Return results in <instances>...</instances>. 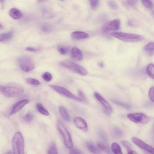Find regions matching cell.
Listing matches in <instances>:
<instances>
[{
    "instance_id": "6da1fadb",
    "label": "cell",
    "mask_w": 154,
    "mask_h": 154,
    "mask_svg": "<svg viewBox=\"0 0 154 154\" xmlns=\"http://www.w3.org/2000/svg\"><path fill=\"white\" fill-rule=\"evenodd\" d=\"M24 91V87L17 83L0 84V93L7 97H16L22 94Z\"/></svg>"
},
{
    "instance_id": "7a4b0ae2",
    "label": "cell",
    "mask_w": 154,
    "mask_h": 154,
    "mask_svg": "<svg viewBox=\"0 0 154 154\" xmlns=\"http://www.w3.org/2000/svg\"><path fill=\"white\" fill-rule=\"evenodd\" d=\"M12 146L13 154H25L24 140L20 132L17 131L14 134Z\"/></svg>"
},
{
    "instance_id": "3957f363",
    "label": "cell",
    "mask_w": 154,
    "mask_h": 154,
    "mask_svg": "<svg viewBox=\"0 0 154 154\" xmlns=\"http://www.w3.org/2000/svg\"><path fill=\"white\" fill-rule=\"evenodd\" d=\"M111 35L121 41L128 42H138L144 39V37L140 35L123 32H113Z\"/></svg>"
},
{
    "instance_id": "277c9868",
    "label": "cell",
    "mask_w": 154,
    "mask_h": 154,
    "mask_svg": "<svg viewBox=\"0 0 154 154\" xmlns=\"http://www.w3.org/2000/svg\"><path fill=\"white\" fill-rule=\"evenodd\" d=\"M57 127L63 137L66 147L69 149L72 148L73 144L71 135L63 124L60 120L57 121Z\"/></svg>"
},
{
    "instance_id": "5b68a950",
    "label": "cell",
    "mask_w": 154,
    "mask_h": 154,
    "mask_svg": "<svg viewBox=\"0 0 154 154\" xmlns=\"http://www.w3.org/2000/svg\"><path fill=\"white\" fill-rule=\"evenodd\" d=\"M18 63L21 69L25 72H30L34 68V61L32 58L28 55L20 56L18 58Z\"/></svg>"
},
{
    "instance_id": "8992f818",
    "label": "cell",
    "mask_w": 154,
    "mask_h": 154,
    "mask_svg": "<svg viewBox=\"0 0 154 154\" xmlns=\"http://www.w3.org/2000/svg\"><path fill=\"white\" fill-rule=\"evenodd\" d=\"M61 65L82 75L88 74L87 70L82 66L69 60H64L60 63Z\"/></svg>"
},
{
    "instance_id": "52a82bcc",
    "label": "cell",
    "mask_w": 154,
    "mask_h": 154,
    "mask_svg": "<svg viewBox=\"0 0 154 154\" xmlns=\"http://www.w3.org/2000/svg\"><path fill=\"white\" fill-rule=\"evenodd\" d=\"M127 117L131 121L136 123L146 124L149 121V117L141 112L130 113L127 115Z\"/></svg>"
},
{
    "instance_id": "ba28073f",
    "label": "cell",
    "mask_w": 154,
    "mask_h": 154,
    "mask_svg": "<svg viewBox=\"0 0 154 154\" xmlns=\"http://www.w3.org/2000/svg\"><path fill=\"white\" fill-rule=\"evenodd\" d=\"M50 87L58 93L68 98L79 102L82 101V100L65 88L54 85H50Z\"/></svg>"
},
{
    "instance_id": "9c48e42d",
    "label": "cell",
    "mask_w": 154,
    "mask_h": 154,
    "mask_svg": "<svg viewBox=\"0 0 154 154\" xmlns=\"http://www.w3.org/2000/svg\"><path fill=\"white\" fill-rule=\"evenodd\" d=\"M120 23L119 19H115L104 24L103 26L102 29L105 32L117 30L120 28Z\"/></svg>"
},
{
    "instance_id": "30bf717a",
    "label": "cell",
    "mask_w": 154,
    "mask_h": 154,
    "mask_svg": "<svg viewBox=\"0 0 154 154\" xmlns=\"http://www.w3.org/2000/svg\"><path fill=\"white\" fill-rule=\"evenodd\" d=\"M132 140L137 146L142 149L151 154H154V148L152 146L146 144L143 141L135 137H132Z\"/></svg>"
},
{
    "instance_id": "8fae6325",
    "label": "cell",
    "mask_w": 154,
    "mask_h": 154,
    "mask_svg": "<svg viewBox=\"0 0 154 154\" xmlns=\"http://www.w3.org/2000/svg\"><path fill=\"white\" fill-rule=\"evenodd\" d=\"M96 99L104 107L105 112L108 114H110L112 111V108L109 104L97 92L94 93Z\"/></svg>"
},
{
    "instance_id": "7c38bea8",
    "label": "cell",
    "mask_w": 154,
    "mask_h": 154,
    "mask_svg": "<svg viewBox=\"0 0 154 154\" xmlns=\"http://www.w3.org/2000/svg\"><path fill=\"white\" fill-rule=\"evenodd\" d=\"M29 102V100L28 99H23L17 102L13 106L10 115H13L19 111Z\"/></svg>"
},
{
    "instance_id": "4fadbf2b",
    "label": "cell",
    "mask_w": 154,
    "mask_h": 154,
    "mask_svg": "<svg viewBox=\"0 0 154 154\" xmlns=\"http://www.w3.org/2000/svg\"><path fill=\"white\" fill-rule=\"evenodd\" d=\"M74 123L75 126L78 128L85 131L88 130V125L85 121L82 118L78 117L75 118Z\"/></svg>"
},
{
    "instance_id": "5bb4252c",
    "label": "cell",
    "mask_w": 154,
    "mask_h": 154,
    "mask_svg": "<svg viewBox=\"0 0 154 154\" xmlns=\"http://www.w3.org/2000/svg\"><path fill=\"white\" fill-rule=\"evenodd\" d=\"M71 54L72 58L75 60H81L82 58V55L81 51L76 47H74L72 49Z\"/></svg>"
},
{
    "instance_id": "9a60e30c",
    "label": "cell",
    "mask_w": 154,
    "mask_h": 154,
    "mask_svg": "<svg viewBox=\"0 0 154 154\" xmlns=\"http://www.w3.org/2000/svg\"><path fill=\"white\" fill-rule=\"evenodd\" d=\"M71 36L73 39L79 40L87 38L88 37L89 35L85 32L76 31L73 32L71 34Z\"/></svg>"
},
{
    "instance_id": "2e32d148",
    "label": "cell",
    "mask_w": 154,
    "mask_h": 154,
    "mask_svg": "<svg viewBox=\"0 0 154 154\" xmlns=\"http://www.w3.org/2000/svg\"><path fill=\"white\" fill-rule=\"evenodd\" d=\"M60 115L65 121L69 122L70 120V116L66 109L63 106H60L58 108Z\"/></svg>"
},
{
    "instance_id": "e0dca14e",
    "label": "cell",
    "mask_w": 154,
    "mask_h": 154,
    "mask_svg": "<svg viewBox=\"0 0 154 154\" xmlns=\"http://www.w3.org/2000/svg\"><path fill=\"white\" fill-rule=\"evenodd\" d=\"M9 14L11 17L15 19H20L22 15L21 12L15 8L11 9L9 11Z\"/></svg>"
},
{
    "instance_id": "ac0fdd59",
    "label": "cell",
    "mask_w": 154,
    "mask_h": 154,
    "mask_svg": "<svg viewBox=\"0 0 154 154\" xmlns=\"http://www.w3.org/2000/svg\"><path fill=\"white\" fill-rule=\"evenodd\" d=\"M87 147L89 151L93 154H100L99 149L93 143L87 142L86 143Z\"/></svg>"
},
{
    "instance_id": "d6986e66",
    "label": "cell",
    "mask_w": 154,
    "mask_h": 154,
    "mask_svg": "<svg viewBox=\"0 0 154 154\" xmlns=\"http://www.w3.org/2000/svg\"><path fill=\"white\" fill-rule=\"evenodd\" d=\"M13 35V32L10 31L0 34V42L8 41L11 39Z\"/></svg>"
},
{
    "instance_id": "ffe728a7",
    "label": "cell",
    "mask_w": 154,
    "mask_h": 154,
    "mask_svg": "<svg viewBox=\"0 0 154 154\" xmlns=\"http://www.w3.org/2000/svg\"><path fill=\"white\" fill-rule=\"evenodd\" d=\"M111 148L114 154H123L121 147L117 143H112L111 145Z\"/></svg>"
},
{
    "instance_id": "44dd1931",
    "label": "cell",
    "mask_w": 154,
    "mask_h": 154,
    "mask_svg": "<svg viewBox=\"0 0 154 154\" xmlns=\"http://www.w3.org/2000/svg\"><path fill=\"white\" fill-rule=\"evenodd\" d=\"M36 108L38 111L42 114L46 116L49 115L48 112L40 103H36Z\"/></svg>"
},
{
    "instance_id": "7402d4cb",
    "label": "cell",
    "mask_w": 154,
    "mask_h": 154,
    "mask_svg": "<svg viewBox=\"0 0 154 154\" xmlns=\"http://www.w3.org/2000/svg\"><path fill=\"white\" fill-rule=\"evenodd\" d=\"M48 154H58L57 145L54 143H51L47 151Z\"/></svg>"
},
{
    "instance_id": "603a6c76",
    "label": "cell",
    "mask_w": 154,
    "mask_h": 154,
    "mask_svg": "<svg viewBox=\"0 0 154 154\" xmlns=\"http://www.w3.org/2000/svg\"><path fill=\"white\" fill-rule=\"evenodd\" d=\"M146 71L148 75L151 78L154 79V66L152 63L149 64L147 66Z\"/></svg>"
},
{
    "instance_id": "cb8c5ba5",
    "label": "cell",
    "mask_w": 154,
    "mask_h": 154,
    "mask_svg": "<svg viewBox=\"0 0 154 154\" xmlns=\"http://www.w3.org/2000/svg\"><path fill=\"white\" fill-rule=\"evenodd\" d=\"M57 50L60 54L64 55L68 52L69 48L67 46L61 45L57 46Z\"/></svg>"
},
{
    "instance_id": "d4e9b609",
    "label": "cell",
    "mask_w": 154,
    "mask_h": 154,
    "mask_svg": "<svg viewBox=\"0 0 154 154\" xmlns=\"http://www.w3.org/2000/svg\"><path fill=\"white\" fill-rule=\"evenodd\" d=\"M26 81L28 84L34 85H38L40 84L38 80L31 78H27L26 80Z\"/></svg>"
},
{
    "instance_id": "484cf974",
    "label": "cell",
    "mask_w": 154,
    "mask_h": 154,
    "mask_svg": "<svg viewBox=\"0 0 154 154\" xmlns=\"http://www.w3.org/2000/svg\"><path fill=\"white\" fill-rule=\"evenodd\" d=\"M137 2L136 0H127L124 1L123 4L126 7H133L135 6Z\"/></svg>"
},
{
    "instance_id": "4316f807",
    "label": "cell",
    "mask_w": 154,
    "mask_h": 154,
    "mask_svg": "<svg viewBox=\"0 0 154 154\" xmlns=\"http://www.w3.org/2000/svg\"><path fill=\"white\" fill-rule=\"evenodd\" d=\"M141 2L143 5L147 8L151 9L153 8V3L152 1L141 0Z\"/></svg>"
},
{
    "instance_id": "83f0119b",
    "label": "cell",
    "mask_w": 154,
    "mask_h": 154,
    "mask_svg": "<svg viewBox=\"0 0 154 154\" xmlns=\"http://www.w3.org/2000/svg\"><path fill=\"white\" fill-rule=\"evenodd\" d=\"M144 50L148 52H152L154 51V42H151L146 45L144 48Z\"/></svg>"
},
{
    "instance_id": "f1b7e54d",
    "label": "cell",
    "mask_w": 154,
    "mask_h": 154,
    "mask_svg": "<svg viewBox=\"0 0 154 154\" xmlns=\"http://www.w3.org/2000/svg\"><path fill=\"white\" fill-rule=\"evenodd\" d=\"M113 135L116 137H120L122 135V131L117 127H115L113 129Z\"/></svg>"
},
{
    "instance_id": "f546056e",
    "label": "cell",
    "mask_w": 154,
    "mask_h": 154,
    "mask_svg": "<svg viewBox=\"0 0 154 154\" xmlns=\"http://www.w3.org/2000/svg\"><path fill=\"white\" fill-rule=\"evenodd\" d=\"M99 1L97 0H92L90 1V6L92 9L96 10L98 7Z\"/></svg>"
},
{
    "instance_id": "4dcf8cb0",
    "label": "cell",
    "mask_w": 154,
    "mask_h": 154,
    "mask_svg": "<svg viewBox=\"0 0 154 154\" xmlns=\"http://www.w3.org/2000/svg\"><path fill=\"white\" fill-rule=\"evenodd\" d=\"M42 78L45 81L49 82L52 79V76L50 73L48 72H46L43 74Z\"/></svg>"
},
{
    "instance_id": "1f68e13d",
    "label": "cell",
    "mask_w": 154,
    "mask_h": 154,
    "mask_svg": "<svg viewBox=\"0 0 154 154\" xmlns=\"http://www.w3.org/2000/svg\"><path fill=\"white\" fill-rule=\"evenodd\" d=\"M112 102H113L115 104L123 107H124L127 109H129L130 108V106L129 105L120 102L117 100H112Z\"/></svg>"
},
{
    "instance_id": "d6a6232c",
    "label": "cell",
    "mask_w": 154,
    "mask_h": 154,
    "mask_svg": "<svg viewBox=\"0 0 154 154\" xmlns=\"http://www.w3.org/2000/svg\"><path fill=\"white\" fill-rule=\"evenodd\" d=\"M107 3L109 8L112 10H116L118 8L117 4L114 1H109Z\"/></svg>"
},
{
    "instance_id": "836d02e7",
    "label": "cell",
    "mask_w": 154,
    "mask_h": 154,
    "mask_svg": "<svg viewBox=\"0 0 154 154\" xmlns=\"http://www.w3.org/2000/svg\"><path fill=\"white\" fill-rule=\"evenodd\" d=\"M33 118V116L31 113H27L24 117V120L26 122H29L32 120Z\"/></svg>"
},
{
    "instance_id": "e575fe53",
    "label": "cell",
    "mask_w": 154,
    "mask_h": 154,
    "mask_svg": "<svg viewBox=\"0 0 154 154\" xmlns=\"http://www.w3.org/2000/svg\"><path fill=\"white\" fill-rule=\"evenodd\" d=\"M69 154H83L82 152L76 148H72L70 149Z\"/></svg>"
},
{
    "instance_id": "d590c367",
    "label": "cell",
    "mask_w": 154,
    "mask_h": 154,
    "mask_svg": "<svg viewBox=\"0 0 154 154\" xmlns=\"http://www.w3.org/2000/svg\"><path fill=\"white\" fill-rule=\"evenodd\" d=\"M121 142L123 145L126 148L127 150L131 149V146L129 142L126 140H123Z\"/></svg>"
},
{
    "instance_id": "8d00e7d4",
    "label": "cell",
    "mask_w": 154,
    "mask_h": 154,
    "mask_svg": "<svg viewBox=\"0 0 154 154\" xmlns=\"http://www.w3.org/2000/svg\"><path fill=\"white\" fill-rule=\"evenodd\" d=\"M42 29L44 31L48 32L50 31L51 30L52 28L49 25L45 24L42 26Z\"/></svg>"
},
{
    "instance_id": "74e56055",
    "label": "cell",
    "mask_w": 154,
    "mask_h": 154,
    "mask_svg": "<svg viewBox=\"0 0 154 154\" xmlns=\"http://www.w3.org/2000/svg\"><path fill=\"white\" fill-rule=\"evenodd\" d=\"M149 96L150 100L152 101H154V88L151 87L149 91Z\"/></svg>"
},
{
    "instance_id": "f35d334b",
    "label": "cell",
    "mask_w": 154,
    "mask_h": 154,
    "mask_svg": "<svg viewBox=\"0 0 154 154\" xmlns=\"http://www.w3.org/2000/svg\"><path fill=\"white\" fill-rule=\"evenodd\" d=\"M78 95L79 96V97L82 101H86L87 100L85 96L81 91L79 90L78 91Z\"/></svg>"
},
{
    "instance_id": "ab89813d",
    "label": "cell",
    "mask_w": 154,
    "mask_h": 154,
    "mask_svg": "<svg viewBox=\"0 0 154 154\" xmlns=\"http://www.w3.org/2000/svg\"><path fill=\"white\" fill-rule=\"evenodd\" d=\"M97 146L98 149L101 150H104L106 149L105 146L101 143H99L97 144Z\"/></svg>"
},
{
    "instance_id": "60d3db41",
    "label": "cell",
    "mask_w": 154,
    "mask_h": 154,
    "mask_svg": "<svg viewBox=\"0 0 154 154\" xmlns=\"http://www.w3.org/2000/svg\"><path fill=\"white\" fill-rule=\"evenodd\" d=\"M26 50L27 51L32 52H35L37 51V49H36L30 47L26 48Z\"/></svg>"
},
{
    "instance_id": "b9f144b4",
    "label": "cell",
    "mask_w": 154,
    "mask_h": 154,
    "mask_svg": "<svg viewBox=\"0 0 154 154\" xmlns=\"http://www.w3.org/2000/svg\"><path fill=\"white\" fill-rule=\"evenodd\" d=\"M128 154H138L136 151L132 150L131 149L127 150Z\"/></svg>"
},
{
    "instance_id": "7bdbcfd3",
    "label": "cell",
    "mask_w": 154,
    "mask_h": 154,
    "mask_svg": "<svg viewBox=\"0 0 154 154\" xmlns=\"http://www.w3.org/2000/svg\"><path fill=\"white\" fill-rule=\"evenodd\" d=\"M98 65L100 67L103 68V67L104 65L102 62H100L98 63Z\"/></svg>"
},
{
    "instance_id": "ee69618b",
    "label": "cell",
    "mask_w": 154,
    "mask_h": 154,
    "mask_svg": "<svg viewBox=\"0 0 154 154\" xmlns=\"http://www.w3.org/2000/svg\"><path fill=\"white\" fill-rule=\"evenodd\" d=\"M4 27L1 23H0V29H3Z\"/></svg>"
},
{
    "instance_id": "f6af8a7d",
    "label": "cell",
    "mask_w": 154,
    "mask_h": 154,
    "mask_svg": "<svg viewBox=\"0 0 154 154\" xmlns=\"http://www.w3.org/2000/svg\"><path fill=\"white\" fill-rule=\"evenodd\" d=\"M7 154H12V153L11 151H9L7 153Z\"/></svg>"
}]
</instances>
